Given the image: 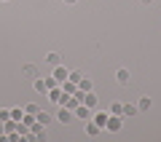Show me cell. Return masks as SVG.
I'll use <instances>...</instances> for the list:
<instances>
[{
  "mask_svg": "<svg viewBox=\"0 0 161 142\" xmlns=\"http://www.w3.org/2000/svg\"><path fill=\"white\" fill-rule=\"evenodd\" d=\"M124 121H126L124 115H113V113H110V115H108V123H105V131H110V134H118V131L124 129Z\"/></svg>",
  "mask_w": 161,
  "mask_h": 142,
  "instance_id": "6da1fadb",
  "label": "cell"
},
{
  "mask_svg": "<svg viewBox=\"0 0 161 142\" xmlns=\"http://www.w3.org/2000/svg\"><path fill=\"white\" fill-rule=\"evenodd\" d=\"M30 134H32L38 142H43V139H46V126L40 123V121H32V126H30Z\"/></svg>",
  "mask_w": 161,
  "mask_h": 142,
  "instance_id": "7a4b0ae2",
  "label": "cell"
},
{
  "mask_svg": "<svg viewBox=\"0 0 161 142\" xmlns=\"http://www.w3.org/2000/svg\"><path fill=\"white\" fill-rule=\"evenodd\" d=\"M73 118H75V113H73V110H70V107H64V105H59V113H57V121H59V123H64V126H67Z\"/></svg>",
  "mask_w": 161,
  "mask_h": 142,
  "instance_id": "3957f363",
  "label": "cell"
},
{
  "mask_svg": "<svg viewBox=\"0 0 161 142\" xmlns=\"http://www.w3.org/2000/svg\"><path fill=\"white\" fill-rule=\"evenodd\" d=\"M102 131H105V129H99V126L94 123L92 118H89V121H83V134H86V137H99Z\"/></svg>",
  "mask_w": 161,
  "mask_h": 142,
  "instance_id": "277c9868",
  "label": "cell"
},
{
  "mask_svg": "<svg viewBox=\"0 0 161 142\" xmlns=\"http://www.w3.org/2000/svg\"><path fill=\"white\" fill-rule=\"evenodd\" d=\"M115 83H118V86H129V83H132V75H129L126 67H118V70H115Z\"/></svg>",
  "mask_w": 161,
  "mask_h": 142,
  "instance_id": "5b68a950",
  "label": "cell"
},
{
  "mask_svg": "<svg viewBox=\"0 0 161 142\" xmlns=\"http://www.w3.org/2000/svg\"><path fill=\"white\" fill-rule=\"evenodd\" d=\"M48 99H51L54 105H62V102H64V91H62V86H54V89H48Z\"/></svg>",
  "mask_w": 161,
  "mask_h": 142,
  "instance_id": "8992f818",
  "label": "cell"
},
{
  "mask_svg": "<svg viewBox=\"0 0 161 142\" xmlns=\"http://www.w3.org/2000/svg\"><path fill=\"white\" fill-rule=\"evenodd\" d=\"M73 113H75V118H80V121H89V118L94 115V110H92V107H86V105H78V107H75Z\"/></svg>",
  "mask_w": 161,
  "mask_h": 142,
  "instance_id": "52a82bcc",
  "label": "cell"
},
{
  "mask_svg": "<svg viewBox=\"0 0 161 142\" xmlns=\"http://www.w3.org/2000/svg\"><path fill=\"white\" fill-rule=\"evenodd\" d=\"M80 105H86V107L97 110V94H94V89H92V91H86V94H83V99H80Z\"/></svg>",
  "mask_w": 161,
  "mask_h": 142,
  "instance_id": "ba28073f",
  "label": "cell"
},
{
  "mask_svg": "<svg viewBox=\"0 0 161 142\" xmlns=\"http://www.w3.org/2000/svg\"><path fill=\"white\" fill-rule=\"evenodd\" d=\"M22 75L32 80V78H38V75H40V70H38V64H32V62H30V64H24V67H22Z\"/></svg>",
  "mask_w": 161,
  "mask_h": 142,
  "instance_id": "9c48e42d",
  "label": "cell"
},
{
  "mask_svg": "<svg viewBox=\"0 0 161 142\" xmlns=\"http://www.w3.org/2000/svg\"><path fill=\"white\" fill-rule=\"evenodd\" d=\"M108 115L110 113H105V110H94V115H92V121L99 126V129H105V123H108Z\"/></svg>",
  "mask_w": 161,
  "mask_h": 142,
  "instance_id": "30bf717a",
  "label": "cell"
},
{
  "mask_svg": "<svg viewBox=\"0 0 161 142\" xmlns=\"http://www.w3.org/2000/svg\"><path fill=\"white\" fill-rule=\"evenodd\" d=\"M54 78H57V83H62V80H67V75H70V70L64 67V64H57V67H54Z\"/></svg>",
  "mask_w": 161,
  "mask_h": 142,
  "instance_id": "8fae6325",
  "label": "cell"
},
{
  "mask_svg": "<svg viewBox=\"0 0 161 142\" xmlns=\"http://www.w3.org/2000/svg\"><path fill=\"white\" fill-rule=\"evenodd\" d=\"M32 89L38 91V94H48V89H46V80L40 78V75H38V78H32Z\"/></svg>",
  "mask_w": 161,
  "mask_h": 142,
  "instance_id": "7c38bea8",
  "label": "cell"
},
{
  "mask_svg": "<svg viewBox=\"0 0 161 142\" xmlns=\"http://www.w3.org/2000/svg\"><path fill=\"white\" fill-rule=\"evenodd\" d=\"M59 86H62V91H64V94H73V91L78 89V83H73V80H70V78H67V80H62V83H59Z\"/></svg>",
  "mask_w": 161,
  "mask_h": 142,
  "instance_id": "4fadbf2b",
  "label": "cell"
},
{
  "mask_svg": "<svg viewBox=\"0 0 161 142\" xmlns=\"http://www.w3.org/2000/svg\"><path fill=\"white\" fill-rule=\"evenodd\" d=\"M46 62L51 64V67H57V64H62V57H59L57 51H51V54H46Z\"/></svg>",
  "mask_w": 161,
  "mask_h": 142,
  "instance_id": "5bb4252c",
  "label": "cell"
},
{
  "mask_svg": "<svg viewBox=\"0 0 161 142\" xmlns=\"http://www.w3.org/2000/svg\"><path fill=\"white\" fill-rule=\"evenodd\" d=\"M137 110H140V113L150 110V97H140V99H137Z\"/></svg>",
  "mask_w": 161,
  "mask_h": 142,
  "instance_id": "9a60e30c",
  "label": "cell"
},
{
  "mask_svg": "<svg viewBox=\"0 0 161 142\" xmlns=\"http://www.w3.org/2000/svg\"><path fill=\"white\" fill-rule=\"evenodd\" d=\"M140 113V110H137V105H124V118H132V115H137Z\"/></svg>",
  "mask_w": 161,
  "mask_h": 142,
  "instance_id": "2e32d148",
  "label": "cell"
},
{
  "mask_svg": "<svg viewBox=\"0 0 161 142\" xmlns=\"http://www.w3.org/2000/svg\"><path fill=\"white\" fill-rule=\"evenodd\" d=\"M78 89H80V91H92V89H94V86H92V78H86V75H83V78L78 80Z\"/></svg>",
  "mask_w": 161,
  "mask_h": 142,
  "instance_id": "e0dca14e",
  "label": "cell"
},
{
  "mask_svg": "<svg viewBox=\"0 0 161 142\" xmlns=\"http://www.w3.org/2000/svg\"><path fill=\"white\" fill-rule=\"evenodd\" d=\"M11 118L14 121H22L24 118V107H11Z\"/></svg>",
  "mask_w": 161,
  "mask_h": 142,
  "instance_id": "ac0fdd59",
  "label": "cell"
},
{
  "mask_svg": "<svg viewBox=\"0 0 161 142\" xmlns=\"http://www.w3.org/2000/svg\"><path fill=\"white\" fill-rule=\"evenodd\" d=\"M110 113H113V115H124V105H121V102H113V105H110Z\"/></svg>",
  "mask_w": 161,
  "mask_h": 142,
  "instance_id": "d6986e66",
  "label": "cell"
},
{
  "mask_svg": "<svg viewBox=\"0 0 161 142\" xmlns=\"http://www.w3.org/2000/svg\"><path fill=\"white\" fill-rule=\"evenodd\" d=\"M35 121H40V123L46 126V123H48L51 118H48V113H43V110H38V115H35Z\"/></svg>",
  "mask_w": 161,
  "mask_h": 142,
  "instance_id": "ffe728a7",
  "label": "cell"
},
{
  "mask_svg": "<svg viewBox=\"0 0 161 142\" xmlns=\"http://www.w3.org/2000/svg\"><path fill=\"white\" fill-rule=\"evenodd\" d=\"M70 80H73V83H78L80 78H83V73H78V70H70V75H67Z\"/></svg>",
  "mask_w": 161,
  "mask_h": 142,
  "instance_id": "44dd1931",
  "label": "cell"
},
{
  "mask_svg": "<svg viewBox=\"0 0 161 142\" xmlns=\"http://www.w3.org/2000/svg\"><path fill=\"white\" fill-rule=\"evenodd\" d=\"M38 105H24V113H30V115H38Z\"/></svg>",
  "mask_w": 161,
  "mask_h": 142,
  "instance_id": "7402d4cb",
  "label": "cell"
},
{
  "mask_svg": "<svg viewBox=\"0 0 161 142\" xmlns=\"http://www.w3.org/2000/svg\"><path fill=\"white\" fill-rule=\"evenodd\" d=\"M43 80H46V89H54V86H59V83H57V78H54V75H51V78H43Z\"/></svg>",
  "mask_w": 161,
  "mask_h": 142,
  "instance_id": "603a6c76",
  "label": "cell"
},
{
  "mask_svg": "<svg viewBox=\"0 0 161 142\" xmlns=\"http://www.w3.org/2000/svg\"><path fill=\"white\" fill-rule=\"evenodd\" d=\"M8 118H11V110L3 107V110H0V121H8Z\"/></svg>",
  "mask_w": 161,
  "mask_h": 142,
  "instance_id": "cb8c5ba5",
  "label": "cell"
},
{
  "mask_svg": "<svg viewBox=\"0 0 161 142\" xmlns=\"http://www.w3.org/2000/svg\"><path fill=\"white\" fill-rule=\"evenodd\" d=\"M64 6H75V3H78V0H62Z\"/></svg>",
  "mask_w": 161,
  "mask_h": 142,
  "instance_id": "d4e9b609",
  "label": "cell"
},
{
  "mask_svg": "<svg viewBox=\"0 0 161 142\" xmlns=\"http://www.w3.org/2000/svg\"><path fill=\"white\" fill-rule=\"evenodd\" d=\"M142 3H145V6H150V3H153V0H142Z\"/></svg>",
  "mask_w": 161,
  "mask_h": 142,
  "instance_id": "484cf974",
  "label": "cell"
}]
</instances>
